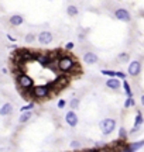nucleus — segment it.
<instances>
[{
	"mask_svg": "<svg viewBox=\"0 0 144 152\" xmlns=\"http://www.w3.org/2000/svg\"><path fill=\"white\" fill-rule=\"evenodd\" d=\"M32 113L31 111H25V113H21V116H20V123H27V121L31 118Z\"/></svg>",
	"mask_w": 144,
	"mask_h": 152,
	"instance_id": "dca6fc26",
	"label": "nucleus"
},
{
	"mask_svg": "<svg viewBox=\"0 0 144 152\" xmlns=\"http://www.w3.org/2000/svg\"><path fill=\"white\" fill-rule=\"evenodd\" d=\"M140 100H141V104H143V106H144V95H143V96H141V99H140Z\"/></svg>",
	"mask_w": 144,
	"mask_h": 152,
	"instance_id": "7c9ffc66",
	"label": "nucleus"
},
{
	"mask_svg": "<svg viewBox=\"0 0 144 152\" xmlns=\"http://www.w3.org/2000/svg\"><path fill=\"white\" fill-rule=\"evenodd\" d=\"M23 21H24V17L20 16V14H14V16L10 17L11 25H20V24H23Z\"/></svg>",
	"mask_w": 144,
	"mask_h": 152,
	"instance_id": "9b49d317",
	"label": "nucleus"
},
{
	"mask_svg": "<svg viewBox=\"0 0 144 152\" xmlns=\"http://www.w3.org/2000/svg\"><path fill=\"white\" fill-rule=\"evenodd\" d=\"M71 146H72V148H78V146H80V144L78 142V141H72V142H71Z\"/></svg>",
	"mask_w": 144,
	"mask_h": 152,
	"instance_id": "a878e982",
	"label": "nucleus"
},
{
	"mask_svg": "<svg viewBox=\"0 0 144 152\" xmlns=\"http://www.w3.org/2000/svg\"><path fill=\"white\" fill-rule=\"evenodd\" d=\"M66 13H68L69 16L73 17V16H76L79 11H78V8L75 7V6H68V8H66Z\"/></svg>",
	"mask_w": 144,
	"mask_h": 152,
	"instance_id": "f3484780",
	"label": "nucleus"
},
{
	"mask_svg": "<svg viewBox=\"0 0 144 152\" xmlns=\"http://www.w3.org/2000/svg\"><path fill=\"white\" fill-rule=\"evenodd\" d=\"M11 111H13V106L10 103L3 104L1 109H0V114H1V116H7V114H10Z\"/></svg>",
	"mask_w": 144,
	"mask_h": 152,
	"instance_id": "ddd939ff",
	"label": "nucleus"
},
{
	"mask_svg": "<svg viewBox=\"0 0 144 152\" xmlns=\"http://www.w3.org/2000/svg\"><path fill=\"white\" fill-rule=\"evenodd\" d=\"M83 61H85L86 64H89V65L96 64V62H97V55L93 54V52H86V54L83 55Z\"/></svg>",
	"mask_w": 144,
	"mask_h": 152,
	"instance_id": "9d476101",
	"label": "nucleus"
},
{
	"mask_svg": "<svg viewBox=\"0 0 144 152\" xmlns=\"http://www.w3.org/2000/svg\"><path fill=\"white\" fill-rule=\"evenodd\" d=\"M51 58L52 55H45V54H37V61L40 62L42 66H49L51 65Z\"/></svg>",
	"mask_w": 144,
	"mask_h": 152,
	"instance_id": "1a4fd4ad",
	"label": "nucleus"
},
{
	"mask_svg": "<svg viewBox=\"0 0 144 152\" xmlns=\"http://www.w3.org/2000/svg\"><path fill=\"white\" fill-rule=\"evenodd\" d=\"M134 104V100L131 99V97H128L127 100H126V103H124V107H130V106H133Z\"/></svg>",
	"mask_w": 144,
	"mask_h": 152,
	"instance_id": "5701e85b",
	"label": "nucleus"
},
{
	"mask_svg": "<svg viewBox=\"0 0 144 152\" xmlns=\"http://www.w3.org/2000/svg\"><path fill=\"white\" fill-rule=\"evenodd\" d=\"M114 17L120 20V21H130V13H128L126 8H117L116 11H114Z\"/></svg>",
	"mask_w": 144,
	"mask_h": 152,
	"instance_id": "39448f33",
	"label": "nucleus"
},
{
	"mask_svg": "<svg viewBox=\"0 0 144 152\" xmlns=\"http://www.w3.org/2000/svg\"><path fill=\"white\" fill-rule=\"evenodd\" d=\"M34 40H35L34 34H27V37H25V41H27V42H32Z\"/></svg>",
	"mask_w": 144,
	"mask_h": 152,
	"instance_id": "393cba45",
	"label": "nucleus"
},
{
	"mask_svg": "<svg viewBox=\"0 0 144 152\" xmlns=\"http://www.w3.org/2000/svg\"><path fill=\"white\" fill-rule=\"evenodd\" d=\"M140 71H141L140 62H137V61L130 62V65H128V73H130L131 76H137V75L140 73Z\"/></svg>",
	"mask_w": 144,
	"mask_h": 152,
	"instance_id": "6e6552de",
	"label": "nucleus"
},
{
	"mask_svg": "<svg viewBox=\"0 0 144 152\" xmlns=\"http://www.w3.org/2000/svg\"><path fill=\"white\" fill-rule=\"evenodd\" d=\"M119 59H120V61H127L128 55L126 54V52H121V54H119Z\"/></svg>",
	"mask_w": 144,
	"mask_h": 152,
	"instance_id": "b1692460",
	"label": "nucleus"
},
{
	"mask_svg": "<svg viewBox=\"0 0 144 152\" xmlns=\"http://www.w3.org/2000/svg\"><path fill=\"white\" fill-rule=\"evenodd\" d=\"M100 128H102V132L104 135H109L110 132H113V130L116 128V121L112 118H104L100 123Z\"/></svg>",
	"mask_w": 144,
	"mask_h": 152,
	"instance_id": "7ed1b4c3",
	"label": "nucleus"
},
{
	"mask_svg": "<svg viewBox=\"0 0 144 152\" xmlns=\"http://www.w3.org/2000/svg\"><path fill=\"white\" fill-rule=\"evenodd\" d=\"M65 121L68 123V125L76 127V124H78V116L75 114V111H68L66 116H65Z\"/></svg>",
	"mask_w": 144,
	"mask_h": 152,
	"instance_id": "423d86ee",
	"label": "nucleus"
},
{
	"mask_svg": "<svg viewBox=\"0 0 144 152\" xmlns=\"http://www.w3.org/2000/svg\"><path fill=\"white\" fill-rule=\"evenodd\" d=\"M65 103H66L65 100H59V102H58V107H59V109H62V107L65 106Z\"/></svg>",
	"mask_w": 144,
	"mask_h": 152,
	"instance_id": "bb28decb",
	"label": "nucleus"
},
{
	"mask_svg": "<svg viewBox=\"0 0 144 152\" xmlns=\"http://www.w3.org/2000/svg\"><path fill=\"white\" fill-rule=\"evenodd\" d=\"M48 93H49L48 86H35L32 89V96L37 97V99H42V97L48 96Z\"/></svg>",
	"mask_w": 144,
	"mask_h": 152,
	"instance_id": "20e7f679",
	"label": "nucleus"
},
{
	"mask_svg": "<svg viewBox=\"0 0 144 152\" xmlns=\"http://www.w3.org/2000/svg\"><path fill=\"white\" fill-rule=\"evenodd\" d=\"M102 73L106 75V76H112V78L117 76V72H114V71H102Z\"/></svg>",
	"mask_w": 144,
	"mask_h": 152,
	"instance_id": "a211bd4d",
	"label": "nucleus"
},
{
	"mask_svg": "<svg viewBox=\"0 0 144 152\" xmlns=\"http://www.w3.org/2000/svg\"><path fill=\"white\" fill-rule=\"evenodd\" d=\"M69 104H71L72 109H75V107H78V106H79V100H78V99H72V102Z\"/></svg>",
	"mask_w": 144,
	"mask_h": 152,
	"instance_id": "4be33fe9",
	"label": "nucleus"
},
{
	"mask_svg": "<svg viewBox=\"0 0 144 152\" xmlns=\"http://www.w3.org/2000/svg\"><path fill=\"white\" fill-rule=\"evenodd\" d=\"M38 41H40V44H42V45H47V44H49V42L52 41V34H51L49 31L40 32V35H38Z\"/></svg>",
	"mask_w": 144,
	"mask_h": 152,
	"instance_id": "0eeeda50",
	"label": "nucleus"
},
{
	"mask_svg": "<svg viewBox=\"0 0 144 152\" xmlns=\"http://www.w3.org/2000/svg\"><path fill=\"white\" fill-rule=\"evenodd\" d=\"M106 86L109 89H119L120 88V82L116 78H110V79L106 82Z\"/></svg>",
	"mask_w": 144,
	"mask_h": 152,
	"instance_id": "f8f14e48",
	"label": "nucleus"
},
{
	"mask_svg": "<svg viewBox=\"0 0 144 152\" xmlns=\"http://www.w3.org/2000/svg\"><path fill=\"white\" fill-rule=\"evenodd\" d=\"M117 76H119V78H123V79L126 78V75H124L123 72H117Z\"/></svg>",
	"mask_w": 144,
	"mask_h": 152,
	"instance_id": "c85d7f7f",
	"label": "nucleus"
},
{
	"mask_svg": "<svg viewBox=\"0 0 144 152\" xmlns=\"http://www.w3.org/2000/svg\"><path fill=\"white\" fill-rule=\"evenodd\" d=\"M75 62L72 61V58L69 56H62L59 61H58V69L61 72H71L75 69Z\"/></svg>",
	"mask_w": 144,
	"mask_h": 152,
	"instance_id": "f257e3e1",
	"label": "nucleus"
},
{
	"mask_svg": "<svg viewBox=\"0 0 144 152\" xmlns=\"http://www.w3.org/2000/svg\"><path fill=\"white\" fill-rule=\"evenodd\" d=\"M141 123H143V116H141V113L138 111V113H137L136 121H134V128L131 130V132H136L137 130L140 128V125H141Z\"/></svg>",
	"mask_w": 144,
	"mask_h": 152,
	"instance_id": "4468645a",
	"label": "nucleus"
},
{
	"mask_svg": "<svg viewBox=\"0 0 144 152\" xmlns=\"http://www.w3.org/2000/svg\"><path fill=\"white\" fill-rule=\"evenodd\" d=\"M119 137L120 138H126V137H127V132H126V130H124L123 127L119 130Z\"/></svg>",
	"mask_w": 144,
	"mask_h": 152,
	"instance_id": "aec40b11",
	"label": "nucleus"
},
{
	"mask_svg": "<svg viewBox=\"0 0 144 152\" xmlns=\"http://www.w3.org/2000/svg\"><path fill=\"white\" fill-rule=\"evenodd\" d=\"M73 48V44H72V42H68V44H66V49H72Z\"/></svg>",
	"mask_w": 144,
	"mask_h": 152,
	"instance_id": "cd10ccee",
	"label": "nucleus"
},
{
	"mask_svg": "<svg viewBox=\"0 0 144 152\" xmlns=\"http://www.w3.org/2000/svg\"><path fill=\"white\" fill-rule=\"evenodd\" d=\"M123 86H124V90H126V93H127L128 97H131V90H130V86H128V83L124 80V83H123Z\"/></svg>",
	"mask_w": 144,
	"mask_h": 152,
	"instance_id": "6ab92c4d",
	"label": "nucleus"
},
{
	"mask_svg": "<svg viewBox=\"0 0 144 152\" xmlns=\"http://www.w3.org/2000/svg\"><path fill=\"white\" fill-rule=\"evenodd\" d=\"M85 152H97V151H96V149H86Z\"/></svg>",
	"mask_w": 144,
	"mask_h": 152,
	"instance_id": "c756f323",
	"label": "nucleus"
},
{
	"mask_svg": "<svg viewBox=\"0 0 144 152\" xmlns=\"http://www.w3.org/2000/svg\"><path fill=\"white\" fill-rule=\"evenodd\" d=\"M130 146V149L133 152H137L138 149H141L144 146V139H141V141H137V142H133V144H130L128 145Z\"/></svg>",
	"mask_w": 144,
	"mask_h": 152,
	"instance_id": "2eb2a0df",
	"label": "nucleus"
},
{
	"mask_svg": "<svg viewBox=\"0 0 144 152\" xmlns=\"http://www.w3.org/2000/svg\"><path fill=\"white\" fill-rule=\"evenodd\" d=\"M32 107H34V104L32 103H30V104H27V106H24V107H21V111H28V110H31Z\"/></svg>",
	"mask_w": 144,
	"mask_h": 152,
	"instance_id": "412c9836",
	"label": "nucleus"
},
{
	"mask_svg": "<svg viewBox=\"0 0 144 152\" xmlns=\"http://www.w3.org/2000/svg\"><path fill=\"white\" fill-rule=\"evenodd\" d=\"M17 85L21 89H24V90H28V89L32 88L34 82H32V79L28 75H25V73H18V75H17Z\"/></svg>",
	"mask_w": 144,
	"mask_h": 152,
	"instance_id": "f03ea898",
	"label": "nucleus"
}]
</instances>
